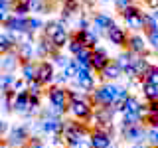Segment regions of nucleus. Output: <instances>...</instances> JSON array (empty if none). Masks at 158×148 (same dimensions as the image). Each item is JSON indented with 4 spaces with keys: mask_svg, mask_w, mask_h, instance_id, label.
I'll return each mask as SVG.
<instances>
[{
    "mask_svg": "<svg viewBox=\"0 0 158 148\" xmlns=\"http://www.w3.org/2000/svg\"><path fill=\"white\" fill-rule=\"evenodd\" d=\"M118 89H121V87H118L117 83H103V85L95 87V91H93V93H89L91 103L97 109L99 107H107V105H115L117 95H118Z\"/></svg>",
    "mask_w": 158,
    "mask_h": 148,
    "instance_id": "obj_1",
    "label": "nucleus"
},
{
    "mask_svg": "<svg viewBox=\"0 0 158 148\" xmlns=\"http://www.w3.org/2000/svg\"><path fill=\"white\" fill-rule=\"evenodd\" d=\"M30 140H32V136H30L28 128L26 126H12L8 132V136L4 138L2 144L8 146V148H26L30 144Z\"/></svg>",
    "mask_w": 158,
    "mask_h": 148,
    "instance_id": "obj_2",
    "label": "nucleus"
},
{
    "mask_svg": "<svg viewBox=\"0 0 158 148\" xmlns=\"http://www.w3.org/2000/svg\"><path fill=\"white\" fill-rule=\"evenodd\" d=\"M93 103H91V97H85V99H81V101H75V103H71L69 105V113H71V117L75 118V121H91L93 118Z\"/></svg>",
    "mask_w": 158,
    "mask_h": 148,
    "instance_id": "obj_3",
    "label": "nucleus"
},
{
    "mask_svg": "<svg viewBox=\"0 0 158 148\" xmlns=\"http://www.w3.org/2000/svg\"><path fill=\"white\" fill-rule=\"evenodd\" d=\"M38 126L44 134H61L63 132V126H65V121L61 117H52V115H46L42 113V118L38 121Z\"/></svg>",
    "mask_w": 158,
    "mask_h": 148,
    "instance_id": "obj_4",
    "label": "nucleus"
},
{
    "mask_svg": "<svg viewBox=\"0 0 158 148\" xmlns=\"http://www.w3.org/2000/svg\"><path fill=\"white\" fill-rule=\"evenodd\" d=\"M121 18L127 22V26L128 28H132V30H144L146 28V24H144V12H142L138 6H128L125 10H121Z\"/></svg>",
    "mask_w": 158,
    "mask_h": 148,
    "instance_id": "obj_5",
    "label": "nucleus"
},
{
    "mask_svg": "<svg viewBox=\"0 0 158 148\" xmlns=\"http://www.w3.org/2000/svg\"><path fill=\"white\" fill-rule=\"evenodd\" d=\"M56 65H53V61H40L38 63V81L42 83L44 87H52L53 83H56Z\"/></svg>",
    "mask_w": 158,
    "mask_h": 148,
    "instance_id": "obj_6",
    "label": "nucleus"
},
{
    "mask_svg": "<svg viewBox=\"0 0 158 148\" xmlns=\"http://www.w3.org/2000/svg\"><path fill=\"white\" fill-rule=\"evenodd\" d=\"M73 83L85 93H93L95 91V75H93V69H83L79 67L77 77L73 79Z\"/></svg>",
    "mask_w": 158,
    "mask_h": 148,
    "instance_id": "obj_7",
    "label": "nucleus"
},
{
    "mask_svg": "<svg viewBox=\"0 0 158 148\" xmlns=\"http://www.w3.org/2000/svg\"><path fill=\"white\" fill-rule=\"evenodd\" d=\"M121 136L123 140H128L132 144H138V142H146V128L144 125H135L128 128H121Z\"/></svg>",
    "mask_w": 158,
    "mask_h": 148,
    "instance_id": "obj_8",
    "label": "nucleus"
},
{
    "mask_svg": "<svg viewBox=\"0 0 158 148\" xmlns=\"http://www.w3.org/2000/svg\"><path fill=\"white\" fill-rule=\"evenodd\" d=\"M113 136L111 132L103 130V128H93L91 136H89V142H91V148H109L113 144Z\"/></svg>",
    "mask_w": 158,
    "mask_h": 148,
    "instance_id": "obj_9",
    "label": "nucleus"
},
{
    "mask_svg": "<svg viewBox=\"0 0 158 148\" xmlns=\"http://www.w3.org/2000/svg\"><path fill=\"white\" fill-rule=\"evenodd\" d=\"M109 63H111V57H109V53L105 51L103 47H95L93 49V56H91V69L97 73H101L103 69H105Z\"/></svg>",
    "mask_w": 158,
    "mask_h": 148,
    "instance_id": "obj_10",
    "label": "nucleus"
},
{
    "mask_svg": "<svg viewBox=\"0 0 158 148\" xmlns=\"http://www.w3.org/2000/svg\"><path fill=\"white\" fill-rule=\"evenodd\" d=\"M107 39L113 43V46H117V47H125L127 43H128V34H127V30L125 28H121V26H113L109 32L105 34Z\"/></svg>",
    "mask_w": 158,
    "mask_h": 148,
    "instance_id": "obj_11",
    "label": "nucleus"
},
{
    "mask_svg": "<svg viewBox=\"0 0 158 148\" xmlns=\"http://www.w3.org/2000/svg\"><path fill=\"white\" fill-rule=\"evenodd\" d=\"M57 51H59V49L53 46L52 38L42 36V38L38 39V43H36V56L38 57H53Z\"/></svg>",
    "mask_w": 158,
    "mask_h": 148,
    "instance_id": "obj_12",
    "label": "nucleus"
},
{
    "mask_svg": "<svg viewBox=\"0 0 158 148\" xmlns=\"http://www.w3.org/2000/svg\"><path fill=\"white\" fill-rule=\"evenodd\" d=\"M28 22H30V16H16V14H12L10 20L6 24H4V30H8V32H16V34H24L28 32Z\"/></svg>",
    "mask_w": 158,
    "mask_h": 148,
    "instance_id": "obj_13",
    "label": "nucleus"
},
{
    "mask_svg": "<svg viewBox=\"0 0 158 148\" xmlns=\"http://www.w3.org/2000/svg\"><path fill=\"white\" fill-rule=\"evenodd\" d=\"M113 26H115V22H113V18L109 16L105 12H99L93 16V32L95 34H103V32H109Z\"/></svg>",
    "mask_w": 158,
    "mask_h": 148,
    "instance_id": "obj_14",
    "label": "nucleus"
},
{
    "mask_svg": "<svg viewBox=\"0 0 158 148\" xmlns=\"http://www.w3.org/2000/svg\"><path fill=\"white\" fill-rule=\"evenodd\" d=\"M73 36H75L79 42H81L85 47H89V49H95L99 46V34H95L93 30H77Z\"/></svg>",
    "mask_w": 158,
    "mask_h": 148,
    "instance_id": "obj_15",
    "label": "nucleus"
},
{
    "mask_svg": "<svg viewBox=\"0 0 158 148\" xmlns=\"http://www.w3.org/2000/svg\"><path fill=\"white\" fill-rule=\"evenodd\" d=\"M146 38H142L140 34H131L128 36V43H127V49L132 53H138V56H144L146 53Z\"/></svg>",
    "mask_w": 158,
    "mask_h": 148,
    "instance_id": "obj_16",
    "label": "nucleus"
},
{
    "mask_svg": "<svg viewBox=\"0 0 158 148\" xmlns=\"http://www.w3.org/2000/svg\"><path fill=\"white\" fill-rule=\"evenodd\" d=\"M101 77L105 79V83H115L118 77H125V73H123V69L117 65V61H111L109 65L101 71Z\"/></svg>",
    "mask_w": 158,
    "mask_h": 148,
    "instance_id": "obj_17",
    "label": "nucleus"
},
{
    "mask_svg": "<svg viewBox=\"0 0 158 148\" xmlns=\"http://www.w3.org/2000/svg\"><path fill=\"white\" fill-rule=\"evenodd\" d=\"M18 65H22V61H20L16 49H14V51H10V53H4V56H2V69H4V73H14Z\"/></svg>",
    "mask_w": 158,
    "mask_h": 148,
    "instance_id": "obj_18",
    "label": "nucleus"
},
{
    "mask_svg": "<svg viewBox=\"0 0 158 148\" xmlns=\"http://www.w3.org/2000/svg\"><path fill=\"white\" fill-rule=\"evenodd\" d=\"M30 93H18L16 95V101H14V111L20 113V115H26V113H30Z\"/></svg>",
    "mask_w": 158,
    "mask_h": 148,
    "instance_id": "obj_19",
    "label": "nucleus"
},
{
    "mask_svg": "<svg viewBox=\"0 0 158 148\" xmlns=\"http://www.w3.org/2000/svg\"><path fill=\"white\" fill-rule=\"evenodd\" d=\"M20 71H22V77L26 79L28 83L38 81V63L26 61V63H22V65H20Z\"/></svg>",
    "mask_w": 158,
    "mask_h": 148,
    "instance_id": "obj_20",
    "label": "nucleus"
},
{
    "mask_svg": "<svg viewBox=\"0 0 158 148\" xmlns=\"http://www.w3.org/2000/svg\"><path fill=\"white\" fill-rule=\"evenodd\" d=\"M36 43H20V46L16 47V53L20 57V61L26 63V61H32V57L36 56Z\"/></svg>",
    "mask_w": 158,
    "mask_h": 148,
    "instance_id": "obj_21",
    "label": "nucleus"
},
{
    "mask_svg": "<svg viewBox=\"0 0 158 148\" xmlns=\"http://www.w3.org/2000/svg\"><path fill=\"white\" fill-rule=\"evenodd\" d=\"M132 56H135V53H132V51H128V49H127V51H121V53L117 56L115 61H117V65L123 69V73H125L127 69L132 65Z\"/></svg>",
    "mask_w": 158,
    "mask_h": 148,
    "instance_id": "obj_22",
    "label": "nucleus"
},
{
    "mask_svg": "<svg viewBox=\"0 0 158 148\" xmlns=\"http://www.w3.org/2000/svg\"><path fill=\"white\" fill-rule=\"evenodd\" d=\"M30 12H34L30 0H18V2L14 4V8H12V14H16V16H28Z\"/></svg>",
    "mask_w": 158,
    "mask_h": 148,
    "instance_id": "obj_23",
    "label": "nucleus"
},
{
    "mask_svg": "<svg viewBox=\"0 0 158 148\" xmlns=\"http://www.w3.org/2000/svg\"><path fill=\"white\" fill-rule=\"evenodd\" d=\"M142 95L148 103L158 101V85H152V83H142Z\"/></svg>",
    "mask_w": 158,
    "mask_h": 148,
    "instance_id": "obj_24",
    "label": "nucleus"
},
{
    "mask_svg": "<svg viewBox=\"0 0 158 148\" xmlns=\"http://www.w3.org/2000/svg\"><path fill=\"white\" fill-rule=\"evenodd\" d=\"M69 39H71V38H69L67 30L63 28V30H59V32L56 34V36L52 38V42H53V46H56L57 49H61L63 46H67V43H69Z\"/></svg>",
    "mask_w": 158,
    "mask_h": 148,
    "instance_id": "obj_25",
    "label": "nucleus"
},
{
    "mask_svg": "<svg viewBox=\"0 0 158 148\" xmlns=\"http://www.w3.org/2000/svg\"><path fill=\"white\" fill-rule=\"evenodd\" d=\"M142 83L158 85V65H150V67H148V71L142 75Z\"/></svg>",
    "mask_w": 158,
    "mask_h": 148,
    "instance_id": "obj_26",
    "label": "nucleus"
},
{
    "mask_svg": "<svg viewBox=\"0 0 158 148\" xmlns=\"http://www.w3.org/2000/svg\"><path fill=\"white\" fill-rule=\"evenodd\" d=\"M67 49H69V53H71V56L75 57V56H79V53H81L83 49H85V46H83V43L79 42L75 36H73L71 39H69V43H67Z\"/></svg>",
    "mask_w": 158,
    "mask_h": 148,
    "instance_id": "obj_27",
    "label": "nucleus"
},
{
    "mask_svg": "<svg viewBox=\"0 0 158 148\" xmlns=\"http://www.w3.org/2000/svg\"><path fill=\"white\" fill-rule=\"evenodd\" d=\"M52 59H53V65L59 67L61 71H63V69H65V67L69 65V63H71V59H69V57L65 56V53H61V51H57V53H56V56H53Z\"/></svg>",
    "mask_w": 158,
    "mask_h": 148,
    "instance_id": "obj_28",
    "label": "nucleus"
},
{
    "mask_svg": "<svg viewBox=\"0 0 158 148\" xmlns=\"http://www.w3.org/2000/svg\"><path fill=\"white\" fill-rule=\"evenodd\" d=\"M146 144L150 146V148L158 146V128H154V126H148L146 128Z\"/></svg>",
    "mask_w": 158,
    "mask_h": 148,
    "instance_id": "obj_29",
    "label": "nucleus"
},
{
    "mask_svg": "<svg viewBox=\"0 0 158 148\" xmlns=\"http://www.w3.org/2000/svg\"><path fill=\"white\" fill-rule=\"evenodd\" d=\"M144 34H146V42L150 43V47L154 51H158V28L156 30H144Z\"/></svg>",
    "mask_w": 158,
    "mask_h": 148,
    "instance_id": "obj_30",
    "label": "nucleus"
},
{
    "mask_svg": "<svg viewBox=\"0 0 158 148\" xmlns=\"http://www.w3.org/2000/svg\"><path fill=\"white\" fill-rule=\"evenodd\" d=\"M79 2H81V0H65V2L61 4V10L67 12V14H73V12L79 10Z\"/></svg>",
    "mask_w": 158,
    "mask_h": 148,
    "instance_id": "obj_31",
    "label": "nucleus"
},
{
    "mask_svg": "<svg viewBox=\"0 0 158 148\" xmlns=\"http://www.w3.org/2000/svg\"><path fill=\"white\" fill-rule=\"evenodd\" d=\"M42 28H46V24L40 18H30V22H28V32L30 34H36L38 30H42Z\"/></svg>",
    "mask_w": 158,
    "mask_h": 148,
    "instance_id": "obj_32",
    "label": "nucleus"
},
{
    "mask_svg": "<svg viewBox=\"0 0 158 148\" xmlns=\"http://www.w3.org/2000/svg\"><path fill=\"white\" fill-rule=\"evenodd\" d=\"M14 81H16V75L14 73H4L2 75V91H10L14 85Z\"/></svg>",
    "mask_w": 158,
    "mask_h": 148,
    "instance_id": "obj_33",
    "label": "nucleus"
},
{
    "mask_svg": "<svg viewBox=\"0 0 158 148\" xmlns=\"http://www.w3.org/2000/svg\"><path fill=\"white\" fill-rule=\"evenodd\" d=\"M128 91H131L128 87H121V89H118V95H117V101H115V107H117V109L121 107L128 97H131V93H128Z\"/></svg>",
    "mask_w": 158,
    "mask_h": 148,
    "instance_id": "obj_34",
    "label": "nucleus"
},
{
    "mask_svg": "<svg viewBox=\"0 0 158 148\" xmlns=\"http://www.w3.org/2000/svg\"><path fill=\"white\" fill-rule=\"evenodd\" d=\"M42 89H44V85L40 81H32V83H30V87H28V93L32 97H42Z\"/></svg>",
    "mask_w": 158,
    "mask_h": 148,
    "instance_id": "obj_35",
    "label": "nucleus"
},
{
    "mask_svg": "<svg viewBox=\"0 0 158 148\" xmlns=\"http://www.w3.org/2000/svg\"><path fill=\"white\" fill-rule=\"evenodd\" d=\"M67 81H69V77H67V75H65L63 71H59L57 75H56V85H59V87H63V85H65Z\"/></svg>",
    "mask_w": 158,
    "mask_h": 148,
    "instance_id": "obj_36",
    "label": "nucleus"
},
{
    "mask_svg": "<svg viewBox=\"0 0 158 148\" xmlns=\"http://www.w3.org/2000/svg\"><path fill=\"white\" fill-rule=\"evenodd\" d=\"M115 4H117L118 12H121V10H125V8H128V6H132V4H135V0H115Z\"/></svg>",
    "mask_w": 158,
    "mask_h": 148,
    "instance_id": "obj_37",
    "label": "nucleus"
},
{
    "mask_svg": "<svg viewBox=\"0 0 158 148\" xmlns=\"http://www.w3.org/2000/svg\"><path fill=\"white\" fill-rule=\"evenodd\" d=\"M77 30H91V26H89V20L85 16H79V20H77Z\"/></svg>",
    "mask_w": 158,
    "mask_h": 148,
    "instance_id": "obj_38",
    "label": "nucleus"
},
{
    "mask_svg": "<svg viewBox=\"0 0 158 148\" xmlns=\"http://www.w3.org/2000/svg\"><path fill=\"white\" fill-rule=\"evenodd\" d=\"M26 148H48V146L44 144L40 138H32V140H30V144H28Z\"/></svg>",
    "mask_w": 158,
    "mask_h": 148,
    "instance_id": "obj_39",
    "label": "nucleus"
},
{
    "mask_svg": "<svg viewBox=\"0 0 158 148\" xmlns=\"http://www.w3.org/2000/svg\"><path fill=\"white\" fill-rule=\"evenodd\" d=\"M148 113L150 115H158V101H152V103H148Z\"/></svg>",
    "mask_w": 158,
    "mask_h": 148,
    "instance_id": "obj_40",
    "label": "nucleus"
},
{
    "mask_svg": "<svg viewBox=\"0 0 158 148\" xmlns=\"http://www.w3.org/2000/svg\"><path fill=\"white\" fill-rule=\"evenodd\" d=\"M131 148H150L148 144H144V142H138V144H132Z\"/></svg>",
    "mask_w": 158,
    "mask_h": 148,
    "instance_id": "obj_41",
    "label": "nucleus"
},
{
    "mask_svg": "<svg viewBox=\"0 0 158 148\" xmlns=\"http://www.w3.org/2000/svg\"><path fill=\"white\" fill-rule=\"evenodd\" d=\"M49 2H61V4H63V2H65V0H49Z\"/></svg>",
    "mask_w": 158,
    "mask_h": 148,
    "instance_id": "obj_42",
    "label": "nucleus"
},
{
    "mask_svg": "<svg viewBox=\"0 0 158 148\" xmlns=\"http://www.w3.org/2000/svg\"><path fill=\"white\" fill-rule=\"evenodd\" d=\"M30 2H32V4H36V2H42V0H30Z\"/></svg>",
    "mask_w": 158,
    "mask_h": 148,
    "instance_id": "obj_43",
    "label": "nucleus"
},
{
    "mask_svg": "<svg viewBox=\"0 0 158 148\" xmlns=\"http://www.w3.org/2000/svg\"><path fill=\"white\" fill-rule=\"evenodd\" d=\"M109 148H117V146H115V144H111V146H109Z\"/></svg>",
    "mask_w": 158,
    "mask_h": 148,
    "instance_id": "obj_44",
    "label": "nucleus"
},
{
    "mask_svg": "<svg viewBox=\"0 0 158 148\" xmlns=\"http://www.w3.org/2000/svg\"><path fill=\"white\" fill-rule=\"evenodd\" d=\"M101 2H111V0H101Z\"/></svg>",
    "mask_w": 158,
    "mask_h": 148,
    "instance_id": "obj_45",
    "label": "nucleus"
},
{
    "mask_svg": "<svg viewBox=\"0 0 158 148\" xmlns=\"http://www.w3.org/2000/svg\"><path fill=\"white\" fill-rule=\"evenodd\" d=\"M154 148H158V146H154Z\"/></svg>",
    "mask_w": 158,
    "mask_h": 148,
    "instance_id": "obj_46",
    "label": "nucleus"
}]
</instances>
